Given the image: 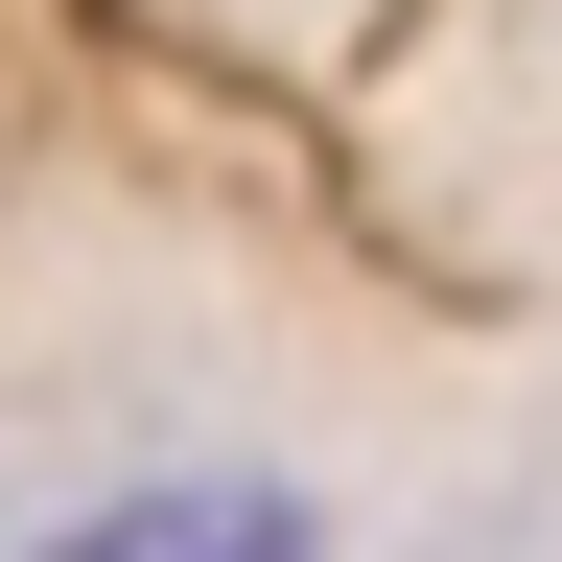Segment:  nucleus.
<instances>
[{
  "label": "nucleus",
  "mask_w": 562,
  "mask_h": 562,
  "mask_svg": "<svg viewBox=\"0 0 562 562\" xmlns=\"http://www.w3.org/2000/svg\"><path fill=\"white\" fill-rule=\"evenodd\" d=\"M47 562H328V516L281 469H165V492H94Z\"/></svg>",
  "instance_id": "1"
}]
</instances>
